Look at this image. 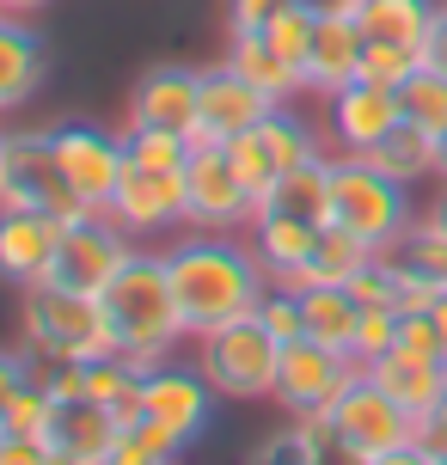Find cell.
Instances as JSON below:
<instances>
[{
	"mask_svg": "<svg viewBox=\"0 0 447 465\" xmlns=\"http://www.w3.org/2000/svg\"><path fill=\"white\" fill-rule=\"evenodd\" d=\"M301 312H306V337H313V343L355 355V331H362V301H355L350 288H331V282H319V288H301Z\"/></svg>",
	"mask_w": 447,
	"mask_h": 465,
	"instance_id": "cell-27",
	"label": "cell"
},
{
	"mask_svg": "<svg viewBox=\"0 0 447 465\" xmlns=\"http://www.w3.org/2000/svg\"><path fill=\"white\" fill-rule=\"evenodd\" d=\"M362 19L355 13H319L313 31V55H306V93H343L350 80H362Z\"/></svg>",
	"mask_w": 447,
	"mask_h": 465,
	"instance_id": "cell-18",
	"label": "cell"
},
{
	"mask_svg": "<svg viewBox=\"0 0 447 465\" xmlns=\"http://www.w3.org/2000/svg\"><path fill=\"white\" fill-rule=\"evenodd\" d=\"M423 62L435 74H447V0H442V13H435V31H429V44H423Z\"/></svg>",
	"mask_w": 447,
	"mask_h": 465,
	"instance_id": "cell-44",
	"label": "cell"
},
{
	"mask_svg": "<svg viewBox=\"0 0 447 465\" xmlns=\"http://www.w3.org/2000/svg\"><path fill=\"white\" fill-rule=\"evenodd\" d=\"M0 435H6V429H0Z\"/></svg>",
	"mask_w": 447,
	"mask_h": 465,
	"instance_id": "cell-52",
	"label": "cell"
},
{
	"mask_svg": "<svg viewBox=\"0 0 447 465\" xmlns=\"http://www.w3.org/2000/svg\"><path fill=\"white\" fill-rule=\"evenodd\" d=\"M399 111H404V123H417V129H429V135L442 141L447 135V74H435L423 62V68L399 86Z\"/></svg>",
	"mask_w": 447,
	"mask_h": 465,
	"instance_id": "cell-31",
	"label": "cell"
},
{
	"mask_svg": "<svg viewBox=\"0 0 447 465\" xmlns=\"http://www.w3.org/2000/svg\"><path fill=\"white\" fill-rule=\"evenodd\" d=\"M435 13L442 0H362V37L368 44H399V49H417L423 55L429 31H435Z\"/></svg>",
	"mask_w": 447,
	"mask_h": 465,
	"instance_id": "cell-25",
	"label": "cell"
},
{
	"mask_svg": "<svg viewBox=\"0 0 447 465\" xmlns=\"http://www.w3.org/2000/svg\"><path fill=\"white\" fill-rule=\"evenodd\" d=\"M294 0H227V31H263V25L288 13Z\"/></svg>",
	"mask_w": 447,
	"mask_h": 465,
	"instance_id": "cell-41",
	"label": "cell"
},
{
	"mask_svg": "<svg viewBox=\"0 0 447 465\" xmlns=\"http://www.w3.org/2000/svg\"><path fill=\"white\" fill-rule=\"evenodd\" d=\"M313 245H319V227H306V221H288V214H258L252 221V252H258V263L270 270L276 288H301Z\"/></svg>",
	"mask_w": 447,
	"mask_h": 465,
	"instance_id": "cell-23",
	"label": "cell"
},
{
	"mask_svg": "<svg viewBox=\"0 0 447 465\" xmlns=\"http://www.w3.org/2000/svg\"><path fill=\"white\" fill-rule=\"evenodd\" d=\"M165 276H172V301H178V325L184 337H209V331L252 319L263 294L276 288L270 270L258 263L252 245H239L233 232H190L165 252Z\"/></svg>",
	"mask_w": 447,
	"mask_h": 465,
	"instance_id": "cell-1",
	"label": "cell"
},
{
	"mask_svg": "<svg viewBox=\"0 0 447 465\" xmlns=\"http://www.w3.org/2000/svg\"><path fill=\"white\" fill-rule=\"evenodd\" d=\"M331 221L350 227L374 252H399V239L417 221L411 214V184L374 172V165L355 160V153H337L331 160Z\"/></svg>",
	"mask_w": 447,
	"mask_h": 465,
	"instance_id": "cell-3",
	"label": "cell"
},
{
	"mask_svg": "<svg viewBox=\"0 0 447 465\" xmlns=\"http://www.w3.org/2000/svg\"><path fill=\"white\" fill-rule=\"evenodd\" d=\"M331 429H337V453H350V460H380L392 447L417 441V417L392 392H380L368 373H355L350 392L331 404Z\"/></svg>",
	"mask_w": 447,
	"mask_h": 465,
	"instance_id": "cell-8",
	"label": "cell"
},
{
	"mask_svg": "<svg viewBox=\"0 0 447 465\" xmlns=\"http://www.w3.org/2000/svg\"><path fill=\"white\" fill-rule=\"evenodd\" d=\"M313 31H319V13L306 6V0H294L288 13H276V19L263 25V37H270V49L283 55L288 68L306 80V55H313Z\"/></svg>",
	"mask_w": 447,
	"mask_h": 465,
	"instance_id": "cell-32",
	"label": "cell"
},
{
	"mask_svg": "<svg viewBox=\"0 0 447 465\" xmlns=\"http://www.w3.org/2000/svg\"><path fill=\"white\" fill-rule=\"evenodd\" d=\"M196 368L214 386V398H276V368H283V343L263 331V319H233V325L196 337Z\"/></svg>",
	"mask_w": 447,
	"mask_h": 465,
	"instance_id": "cell-5",
	"label": "cell"
},
{
	"mask_svg": "<svg viewBox=\"0 0 447 465\" xmlns=\"http://www.w3.org/2000/svg\"><path fill=\"white\" fill-rule=\"evenodd\" d=\"M429 221L447 232V178H442V196H435V209H429Z\"/></svg>",
	"mask_w": 447,
	"mask_h": 465,
	"instance_id": "cell-49",
	"label": "cell"
},
{
	"mask_svg": "<svg viewBox=\"0 0 447 465\" xmlns=\"http://www.w3.org/2000/svg\"><path fill=\"white\" fill-rule=\"evenodd\" d=\"M178 453H184V447L172 441L160 422L142 417V422H129V429L117 435V447H111V465H178Z\"/></svg>",
	"mask_w": 447,
	"mask_h": 465,
	"instance_id": "cell-34",
	"label": "cell"
},
{
	"mask_svg": "<svg viewBox=\"0 0 447 465\" xmlns=\"http://www.w3.org/2000/svg\"><path fill=\"white\" fill-rule=\"evenodd\" d=\"M25 380H31V361H25V355H13V349H0V411L25 392Z\"/></svg>",
	"mask_w": 447,
	"mask_h": 465,
	"instance_id": "cell-42",
	"label": "cell"
},
{
	"mask_svg": "<svg viewBox=\"0 0 447 465\" xmlns=\"http://www.w3.org/2000/svg\"><path fill=\"white\" fill-rule=\"evenodd\" d=\"M227 153H233V172L245 178V190H252V203H263L283 172H294V165H306V160H325V153H319V135L306 129L301 116H288L283 104L263 116L258 129H245L239 141H227Z\"/></svg>",
	"mask_w": 447,
	"mask_h": 465,
	"instance_id": "cell-10",
	"label": "cell"
},
{
	"mask_svg": "<svg viewBox=\"0 0 447 465\" xmlns=\"http://www.w3.org/2000/svg\"><path fill=\"white\" fill-rule=\"evenodd\" d=\"M227 68L245 74V80H252L258 93H270L276 104H288L294 93H306V80L288 68L276 49H270V37H263V31H227Z\"/></svg>",
	"mask_w": 447,
	"mask_h": 465,
	"instance_id": "cell-26",
	"label": "cell"
},
{
	"mask_svg": "<svg viewBox=\"0 0 447 465\" xmlns=\"http://www.w3.org/2000/svg\"><path fill=\"white\" fill-rule=\"evenodd\" d=\"M258 214L245 178L233 172V153L214 147V141H196V153L184 165V221L196 232H233Z\"/></svg>",
	"mask_w": 447,
	"mask_h": 465,
	"instance_id": "cell-9",
	"label": "cell"
},
{
	"mask_svg": "<svg viewBox=\"0 0 447 465\" xmlns=\"http://www.w3.org/2000/svg\"><path fill=\"white\" fill-rule=\"evenodd\" d=\"M0 465H68L44 435H0Z\"/></svg>",
	"mask_w": 447,
	"mask_h": 465,
	"instance_id": "cell-40",
	"label": "cell"
},
{
	"mask_svg": "<svg viewBox=\"0 0 447 465\" xmlns=\"http://www.w3.org/2000/svg\"><path fill=\"white\" fill-rule=\"evenodd\" d=\"M104 214H111L117 227H129L135 239H142V232H160V227H178V221H184V172H154V165L123 160L117 196H111Z\"/></svg>",
	"mask_w": 447,
	"mask_h": 465,
	"instance_id": "cell-14",
	"label": "cell"
},
{
	"mask_svg": "<svg viewBox=\"0 0 447 465\" xmlns=\"http://www.w3.org/2000/svg\"><path fill=\"white\" fill-rule=\"evenodd\" d=\"M368 380H374L380 392H392L411 411V417L423 422L435 404L447 398V361H423V355H404V349H392V355H380V361H368Z\"/></svg>",
	"mask_w": 447,
	"mask_h": 465,
	"instance_id": "cell-22",
	"label": "cell"
},
{
	"mask_svg": "<svg viewBox=\"0 0 447 465\" xmlns=\"http://www.w3.org/2000/svg\"><path fill=\"white\" fill-rule=\"evenodd\" d=\"M0 178H6V135H0Z\"/></svg>",
	"mask_w": 447,
	"mask_h": 465,
	"instance_id": "cell-50",
	"label": "cell"
},
{
	"mask_svg": "<svg viewBox=\"0 0 447 465\" xmlns=\"http://www.w3.org/2000/svg\"><path fill=\"white\" fill-rule=\"evenodd\" d=\"M313 13H362V0H306Z\"/></svg>",
	"mask_w": 447,
	"mask_h": 465,
	"instance_id": "cell-47",
	"label": "cell"
},
{
	"mask_svg": "<svg viewBox=\"0 0 447 465\" xmlns=\"http://www.w3.org/2000/svg\"><path fill=\"white\" fill-rule=\"evenodd\" d=\"M245 465H325V453H319V447L288 422V429H276V435H263V441L252 447V460H245Z\"/></svg>",
	"mask_w": 447,
	"mask_h": 465,
	"instance_id": "cell-39",
	"label": "cell"
},
{
	"mask_svg": "<svg viewBox=\"0 0 447 465\" xmlns=\"http://www.w3.org/2000/svg\"><path fill=\"white\" fill-rule=\"evenodd\" d=\"M37 86H44V37L19 13H0V116L25 111Z\"/></svg>",
	"mask_w": 447,
	"mask_h": 465,
	"instance_id": "cell-21",
	"label": "cell"
},
{
	"mask_svg": "<svg viewBox=\"0 0 447 465\" xmlns=\"http://www.w3.org/2000/svg\"><path fill=\"white\" fill-rule=\"evenodd\" d=\"M37 6H49V0H0V13H19V19H25V13H37Z\"/></svg>",
	"mask_w": 447,
	"mask_h": 465,
	"instance_id": "cell-48",
	"label": "cell"
},
{
	"mask_svg": "<svg viewBox=\"0 0 447 465\" xmlns=\"http://www.w3.org/2000/svg\"><path fill=\"white\" fill-rule=\"evenodd\" d=\"M368 465H442V460H435L429 447L411 441V447H392V453H380V460H368Z\"/></svg>",
	"mask_w": 447,
	"mask_h": 465,
	"instance_id": "cell-45",
	"label": "cell"
},
{
	"mask_svg": "<svg viewBox=\"0 0 447 465\" xmlns=\"http://www.w3.org/2000/svg\"><path fill=\"white\" fill-rule=\"evenodd\" d=\"M276 111V98L258 93L245 74H233L227 62L221 68L203 74V104H196V141H214V147H227L239 141L245 129H258L263 116Z\"/></svg>",
	"mask_w": 447,
	"mask_h": 465,
	"instance_id": "cell-15",
	"label": "cell"
},
{
	"mask_svg": "<svg viewBox=\"0 0 447 465\" xmlns=\"http://www.w3.org/2000/svg\"><path fill=\"white\" fill-rule=\"evenodd\" d=\"M429 319H435V337H442V355H447V288L429 301Z\"/></svg>",
	"mask_w": 447,
	"mask_h": 465,
	"instance_id": "cell-46",
	"label": "cell"
},
{
	"mask_svg": "<svg viewBox=\"0 0 447 465\" xmlns=\"http://www.w3.org/2000/svg\"><path fill=\"white\" fill-rule=\"evenodd\" d=\"M374 257V245H362L350 227H319V245H313V263H306L301 288H319V282H331V288H350L355 276H362V263Z\"/></svg>",
	"mask_w": 447,
	"mask_h": 465,
	"instance_id": "cell-29",
	"label": "cell"
},
{
	"mask_svg": "<svg viewBox=\"0 0 447 465\" xmlns=\"http://www.w3.org/2000/svg\"><path fill=\"white\" fill-rule=\"evenodd\" d=\"M98 306H104L111 343H117L123 355H135L142 368L172 361V349H178L184 325H178V301H172L165 252H135L117 270V282L98 294Z\"/></svg>",
	"mask_w": 447,
	"mask_h": 465,
	"instance_id": "cell-2",
	"label": "cell"
},
{
	"mask_svg": "<svg viewBox=\"0 0 447 465\" xmlns=\"http://www.w3.org/2000/svg\"><path fill=\"white\" fill-rule=\"evenodd\" d=\"M417 68H423V55H417V49H399V44H368V49H362V80L392 86V93H399Z\"/></svg>",
	"mask_w": 447,
	"mask_h": 465,
	"instance_id": "cell-36",
	"label": "cell"
},
{
	"mask_svg": "<svg viewBox=\"0 0 447 465\" xmlns=\"http://www.w3.org/2000/svg\"><path fill=\"white\" fill-rule=\"evenodd\" d=\"M258 214H288V221H306V227H331V160H306L294 172H283L270 184V196L258 203Z\"/></svg>",
	"mask_w": 447,
	"mask_h": 465,
	"instance_id": "cell-24",
	"label": "cell"
},
{
	"mask_svg": "<svg viewBox=\"0 0 447 465\" xmlns=\"http://www.w3.org/2000/svg\"><path fill=\"white\" fill-rule=\"evenodd\" d=\"M49 147H55V165H62L74 196L98 214L111 209L123 178V141L104 129H86V123H68V129H49Z\"/></svg>",
	"mask_w": 447,
	"mask_h": 465,
	"instance_id": "cell-13",
	"label": "cell"
},
{
	"mask_svg": "<svg viewBox=\"0 0 447 465\" xmlns=\"http://www.w3.org/2000/svg\"><path fill=\"white\" fill-rule=\"evenodd\" d=\"M142 417L160 422L178 447H196L214 422V386L203 380V368L160 361V368H147V380H142Z\"/></svg>",
	"mask_w": 447,
	"mask_h": 465,
	"instance_id": "cell-12",
	"label": "cell"
},
{
	"mask_svg": "<svg viewBox=\"0 0 447 465\" xmlns=\"http://www.w3.org/2000/svg\"><path fill=\"white\" fill-rule=\"evenodd\" d=\"M399 319L404 312H392V306H362V331H355V361L362 368L399 349Z\"/></svg>",
	"mask_w": 447,
	"mask_h": 465,
	"instance_id": "cell-37",
	"label": "cell"
},
{
	"mask_svg": "<svg viewBox=\"0 0 447 465\" xmlns=\"http://www.w3.org/2000/svg\"><path fill=\"white\" fill-rule=\"evenodd\" d=\"M0 209H37V214H55L62 227L68 221H86L80 196L68 190L62 165H55V147H49L44 129H6V178H0Z\"/></svg>",
	"mask_w": 447,
	"mask_h": 465,
	"instance_id": "cell-6",
	"label": "cell"
},
{
	"mask_svg": "<svg viewBox=\"0 0 447 465\" xmlns=\"http://www.w3.org/2000/svg\"><path fill=\"white\" fill-rule=\"evenodd\" d=\"M404 123L399 93L392 86H374V80H350L343 93H331V135L343 153H368Z\"/></svg>",
	"mask_w": 447,
	"mask_h": 465,
	"instance_id": "cell-16",
	"label": "cell"
},
{
	"mask_svg": "<svg viewBox=\"0 0 447 465\" xmlns=\"http://www.w3.org/2000/svg\"><path fill=\"white\" fill-rule=\"evenodd\" d=\"M399 263H411V270H417V276L429 282V288H447V232L435 227V221H411V232H404L399 239Z\"/></svg>",
	"mask_w": 447,
	"mask_h": 465,
	"instance_id": "cell-33",
	"label": "cell"
},
{
	"mask_svg": "<svg viewBox=\"0 0 447 465\" xmlns=\"http://www.w3.org/2000/svg\"><path fill=\"white\" fill-rule=\"evenodd\" d=\"M417 447H429L435 460H447V398L435 404V411H429L423 422H417Z\"/></svg>",
	"mask_w": 447,
	"mask_h": 465,
	"instance_id": "cell-43",
	"label": "cell"
},
{
	"mask_svg": "<svg viewBox=\"0 0 447 465\" xmlns=\"http://www.w3.org/2000/svg\"><path fill=\"white\" fill-rule=\"evenodd\" d=\"M362 373L355 355L343 349H325L301 337V343H283V368H276V404L288 417H306V411H331L337 398L350 392V380Z\"/></svg>",
	"mask_w": 447,
	"mask_h": 465,
	"instance_id": "cell-11",
	"label": "cell"
},
{
	"mask_svg": "<svg viewBox=\"0 0 447 465\" xmlns=\"http://www.w3.org/2000/svg\"><path fill=\"white\" fill-rule=\"evenodd\" d=\"M442 465H447V460H442Z\"/></svg>",
	"mask_w": 447,
	"mask_h": 465,
	"instance_id": "cell-53",
	"label": "cell"
},
{
	"mask_svg": "<svg viewBox=\"0 0 447 465\" xmlns=\"http://www.w3.org/2000/svg\"><path fill=\"white\" fill-rule=\"evenodd\" d=\"M25 343L37 361H98L111 355V325L93 294H68V288H25Z\"/></svg>",
	"mask_w": 447,
	"mask_h": 465,
	"instance_id": "cell-4",
	"label": "cell"
},
{
	"mask_svg": "<svg viewBox=\"0 0 447 465\" xmlns=\"http://www.w3.org/2000/svg\"><path fill=\"white\" fill-rule=\"evenodd\" d=\"M62 245V221L37 209H0V276L19 288H44Z\"/></svg>",
	"mask_w": 447,
	"mask_h": 465,
	"instance_id": "cell-17",
	"label": "cell"
},
{
	"mask_svg": "<svg viewBox=\"0 0 447 465\" xmlns=\"http://www.w3.org/2000/svg\"><path fill=\"white\" fill-rule=\"evenodd\" d=\"M49 417H55V398H49V386L31 373V380H25V392L0 411V429H6V435H44Z\"/></svg>",
	"mask_w": 447,
	"mask_h": 465,
	"instance_id": "cell-35",
	"label": "cell"
},
{
	"mask_svg": "<svg viewBox=\"0 0 447 465\" xmlns=\"http://www.w3.org/2000/svg\"><path fill=\"white\" fill-rule=\"evenodd\" d=\"M258 319L263 331L276 337V343H301L306 337V312H301V288H270L258 306Z\"/></svg>",
	"mask_w": 447,
	"mask_h": 465,
	"instance_id": "cell-38",
	"label": "cell"
},
{
	"mask_svg": "<svg viewBox=\"0 0 447 465\" xmlns=\"http://www.w3.org/2000/svg\"><path fill=\"white\" fill-rule=\"evenodd\" d=\"M123 422L93 404V398H74V404H55V417H49L44 441L62 453L68 465H111V447H117Z\"/></svg>",
	"mask_w": 447,
	"mask_h": 465,
	"instance_id": "cell-20",
	"label": "cell"
},
{
	"mask_svg": "<svg viewBox=\"0 0 447 465\" xmlns=\"http://www.w3.org/2000/svg\"><path fill=\"white\" fill-rule=\"evenodd\" d=\"M355 160H368L374 172L399 178V184H417V178H429V172L442 178V141L429 135V129H417V123H399V129L380 141V147L355 153Z\"/></svg>",
	"mask_w": 447,
	"mask_h": 465,
	"instance_id": "cell-28",
	"label": "cell"
},
{
	"mask_svg": "<svg viewBox=\"0 0 447 465\" xmlns=\"http://www.w3.org/2000/svg\"><path fill=\"white\" fill-rule=\"evenodd\" d=\"M442 178H447V135H442Z\"/></svg>",
	"mask_w": 447,
	"mask_h": 465,
	"instance_id": "cell-51",
	"label": "cell"
},
{
	"mask_svg": "<svg viewBox=\"0 0 447 465\" xmlns=\"http://www.w3.org/2000/svg\"><path fill=\"white\" fill-rule=\"evenodd\" d=\"M135 257V232L117 227L111 214H86V221H68L62 227V245H55V263H49V288H68V294H104L117 270Z\"/></svg>",
	"mask_w": 447,
	"mask_h": 465,
	"instance_id": "cell-7",
	"label": "cell"
},
{
	"mask_svg": "<svg viewBox=\"0 0 447 465\" xmlns=\"http://www.w3.org/2000/svg\"><path fill=\"white\" fill-rule=\"evenodd\" d=\"M196 104H203V74L165 62L135 86V104H129V123H154V129H178V135L196 141Z\"/></svg>",
	"mask_w": 447,
	"mask_h": 465,
	"instance_id": "cell-19",
	"label": "cell"
},
{
	"mask_svg": "<svg viewBox=\"0 0 447 465\" xmlns=\"http://www.w3.org/2000/svg\"><path fill=\"white\" fill-rule=\"evenodd\" d=\"M190 153H196V141L178 135V129H154V123H129V135H123V160L135 165H154V172H184Z\"/></svg>",
	"mask_w": 447,
	"mask_h": 465,
	"instance_id": "cell-30",
	"label": "cell"
}]
</instances>
